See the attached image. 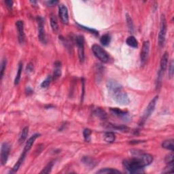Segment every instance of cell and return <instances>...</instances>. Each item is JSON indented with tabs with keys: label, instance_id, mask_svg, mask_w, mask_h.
<instances>
[{
	"label": "cell",
	"instance_id": "obj_1",
	"mask_svg": "<svg viewBox=\"0 0 174 174\" xmlns=\"http://www.w3.org/2000/svg\"><path fill=\"white\" fill-rule=\"evenodd\" d=\"M153 161V157L150 154H143L139 157L126 159L123 161V166L129 173H142L144 167L148 166Z\"/></svg>",
	"mask_w": 174,
	"mask_h": 174
},
{
	"label": "cell",
	"instance_id": "obj_2",
	"mask_svg": "<svg viewBox=\"0 0 174 174\" xmlns=\"http://www.w3.org/2000/svg\"><path fill=\"white\" fill-rule=\"evenodd\" d=\"M108 88L113 99L117 103L121 105H127L129 103L130 101L127 94L118 83L114 80H110L108 82Z\"/></svg>",
	"mask_w": 174,
	"mask_h": 174
},
{
	"label": "cell",
	"instance_id": "obj_3",
	"mask_svg": "<svg viewBox=\"0 0 174 174\" xmlns=\"http://www.w3.org/2000/svg\"><path fill=\"white\" fill-rule=\"evenodd\" d=\"M167 21L165 15H162L160 18V31L159 33V38H158V42L160 47L164 46L165 42V38L167 33Z\"/></svg>",
	"mask_w": 174,
	"mask_h": 174
},
{
	"label": "cell",
	"instance_id": "obj_4",
	"mask_svg": "<svg viewBox=\"0 0 174 174\" xmlns=\"http://www.w3.org/2000/svg\"><path fill=\"white\" fill-rule=\"evenodd\" d=\"M92 53L95 56L103 63H108L110 61V56L107 52L103 50L100 46L97 44H94L92 46Z\"/></svg>",
	"mask_w": 174,
	"mask_h": 174
},
{
	"label": "cell",
	"instance_id": "obj_5",
	"mask_svg": "<svg viewBox=\"0 0 174 174\" xmlns=\"http://www.w3.org/2000/svg\"><path fill=\"white\" fill-rule=\"evenodd\" d=\"M158 99H159V97L156 96L155 97H154L152 100L150 101V102L149 103L148 105L147 106L145 111L144 112L143 116H142L141 122H140V125H144V123H145L146 120L149 118V116H150L151 114H152V113L153 112L154 110H155V106L157 105Z\"/></svg>",
	"mask_w": 174,
	"mask_h": 174
},
{
	"label": "cell",
	"instance_id": "obj_6",
	"mask_svg": "<svg viewBox=\"0 0 174 174\" xmlns=\"http://www.w3.org/2000/svg\"><path fill=\"white\" fill-rule=\"evenodd\" d=\"M76 45L78 48V56L80 61H84V39L82 35H78L76 39Z\"/></svg>",
	"mask_w": 174,
	"mask_h": 174
},
{
	"label": "cell",
	"instance_id": "obj_7",
	"mask_svg": "<svg viewBox=\"0 0 174 174\" xmlns=\"http://www.w3.org/2000/svg\"><path fill=\"white\" fill-rule=\"evenodd\" d=\"M37 21L38 25V36H39V39L40 40V42L43 43V44H46V38L44 30V20H43L42 17H38L37 18Z\"/></svg>",
	"mask_w": 174,
	"mask_h": 174
},
{
	"label": "cell",
	"instance_id": "obj_8",
	"mask_svg": "<svg viewBox=\"0 0 174 174\" xmlns=\"http://www.w3.org/2000/svg\"><path fill=\"white\" fill-rule=\"evenodd\" d=\"M10 147L8 143L2 144L1 148V165H5L7 162L9 154H10Z\"/></svg>",
	"mask_w": 174,
	"mask_h": 174
},
{
	"label": "cell",
	"instance_id": "obj_9",
	"mask_svg": "<svg viewBox=\"0 0 174 174\" xmlns=\"http://www.w3.org/2000/svg\"><path fill=\"white\" fill-rule=\"evenodd\" d=\"M149 52H150V42L148 41H145L144 42L142 49L141 51V55H140V58H141L142 65H145L148 58Z\"/></svg>",
	"mask_w": 174,
	"mask_h": 174
},
{
	"label": "cell",
	"instance_id": "obj_10",
	"mask_svg": "<svg viewBox=\"0 0 174 174\" xmlns=\"http://www.w3.org/2000/svg\"><path fill=\"white\" fill-rule=\"evenodd\" d=\"M16 27H17L18 31V38L20 44H23L25 39V35L24 31V23L23 21H18L16 22Z\"/></svg>",
	"mask_w": 174,
	"mask_h": 174
},
{
	"label": "cell",
	"instance_id": "obj_11",
	"mask_svg": "<svg viewBox=\"0 0 174 174\" xmlns=\"http://www.w3.org/2000/svg\"><path fill=\"white\" fill-rule=\"evenodd\" d=\"M58 14L61 18V20L63 23L67 25L69 22V14L68 10L67 7L63 4H61L58 8Z\"/></svg>",
	"mask_w": 174,
	"mask_h": 174
},
{
	"label": "cell",
	"instance_id": "obj_12",
	"mask_svg": "<svg viewBox=\"0 0 174 174\" xmlns=\"http://www.w3.org/2000/svg\"><path fill=\"white\" fill-rule=\"evenodd\" d=\"M168 60H169V54L167 52H165L163 54V55L162 56L161 59H160V71H162L164 74V72L165 71V70L167 67V64H168Z\"/></svg>",
	"mask_w": 174,
	"mask_h": 174
},
{
	"label": "cell",
	"instance_id": "obj_13",
	"mask_svg": "<svg viewBox=\"0 0 174 174\" xmlns=\"http://www.w3.org/2000/svg\"><path fill=\"white\" fill-rule=\"evenodd\" d=\"M39 136H40V134H38V133H35V134L32 135V136H31L30 138L27 140V142L25 146L23 152L27 153L30 150L31 147L33 146V144H34V142L35 141V139H37Z\"/></svg>",
	"mask_w": 174,
	"mask_h": 174
},
{
	"label": "cell",
	"instance_id": "obj_14",
	"mask_svg": "<svg viewBox=\"0 0 174 174\" xmlns=\"http://www.w3.org/2000/svg\"><path fill=\"white\" fill-rule=\"evenodd\" d=\"M110 112H111L113 114L116 115V116L121 117V118L123 119H127L129 116V113L126 111H123L121 110L119 108H110Z\"/></svg>",
	"mask_w": 174,
	"mask_h": 174
},
{
	"label": "cell",
	"instance_id": "obj_15",
	"mask_svg": "<svg viewBox=\"0 0 174 174\" xmlns=\"http://www.w3.org/2000/svg\"><path fill=\"white\" fill-rule=\"evenodd\" d=\"M61 75V65L60 62H56L55 63V67L54 70L53 80H56Z\"/></svg>",
	"mask_w": 174,
	"mask_h": 174
},
{
	"label": "cell",
	"instance_id": "obj_16",
	"mask_svg": "<svg viewBox=\"0 0 174 174\" xmlns=\"http://www.w3.org/2000/svg\"><path fill=\"white\" fill-rule=\"evenodd\" d=\"M26 152H23L22 154L21 155V157H20L19 159L18 160V161L17 162V163L14 165V167L12 168V170L11 171V173H15L17 172V171L19 170V169L20 168V167H21V164L22 163V162H23V160L25 159V156H26Z\"/></svg>",
	"mask_w": 174,
	"mask_h": 174
},
{
	"label": "cell",
	"instance_id": "obj_17",
	"mask_svg": "<svg viewBox=\"0 0 174 174\" xmlns=\"http://www.w3.org/2000/svg\"><path fill=\"white\" fill-rule=\"evenodd\" d=\"M93 114L101 120H105L107 118V114H106V112L104 110H103L99 108H97L95 109H94Z\"/></svg>",
	"mask_w": 174,
	"mask_h": 174
},
{
	"label": "cell",
	"instance_id": "obj_18",
	"mask_svg": "<svg viewBox=\"0 0 174 174\" xmlns=\"http://www.w3.org/2000/svg\"><path fill=\"white\" fill-rule=\"evenodd\" d=\"M126 42L128 46L133 47V48H137V46H138V42H137L136 38L133 35L129 36V37L126 39Z\"/></svg>",
	"mask_w": 174,
	"mask_h": 174
},
{
	"label": "cell",
	"instance_id": "obj_19",
	"mask_svg": "<svg viewBox=\"0 0 174 174\" xmlns=\"http://www.w3.org/2000/svg\"><path fill=\"white\" fill-rule=\"evenodd\" d=\"M174 141L173 139H168V140H165L162 142V148L167 149V150H170L173 152V149H174Z\"/></svg>",
	"mask_w": 174,
	"mask_h": 174
},
{
	"label": "cell",
	"instance_id": "obj_20",
	"mask_svg": "<svg viewBox=\"0 0 174 174\" xmlns=\"http://www.w3.org/2000/svg\"><path fill=\"white\" fill-rule=\"evenodd\" d=\"M28 133H29V127L28 126H25V127L22 129L21 136H20L19 137V144H22L24 143V142L25 141L27 137Z\"/></svg>",
	"mask_w": 174,
	"mask_h": 174
},
{
	"label": "cell",
	"instance_id": "obj_21",
	"mask_svg": "<svg viewBox=\"0 0 174 174\" xmlns=\"http://www.w3.org/2000/svg\"><path fill=\"white\" fill-rule=\"evenodd\" d=\"M51 25L53 32L55 33H57L58 31V25L57 20H56V17H54V16H52L51 17Z\"/></svg>",
	"mask_w": 174,
	"mask_h": 174
},
{
	"label": "cell",
	"instance_id": "obj_22",
	"mask_svg": "<svg viewBox=\"0 0 174 174\" xmlns=\"http://www.w3.org/2000/svg\"><path fill=\"white\" fill-rule=\"evenodd\" d=\"M22 71V63L21 62H20L19 64V68H18L17 74V75H16L15 79H14V84H16V85H17L20 82V80H21V77Z\"/></svg>",
	"mask_w": 174,
	"mask_h": 174
},
{
	"label": "cell",
	"instance_id": "obj_23",
	"mask_svg": "<svg viewBox=\"0 0 174 174\" xmlns=\"http://www.w3.org/2000/svg\"><path fill=\"white\" fill-rule=\"evenodd\" d=\"M115 139H116V136L113 132L105 133L104 135V139L105 142H108V143H113L115 141Z\"/></svg>",
	"mask_w": 174,
	"mask_h": 174
},
{
	"label": "cell",
	"instance_id": "obj_24",
	"mask_svg": "<svg viewBox=\"0 0 174 174\" xmlns=\"http://www.w3.org/2000/svg\"><path fill=\"white\" fill-rule=\"evenodd\" d=\"M121 172L117 169H112V168H105L102 169L101 170L98 171L97 173H101V174H105V173H121Z\"/></svg>",
	"mask_w": 174,
	"mask_h": 174
},
{
	"label": "cell",
	"instance_id": "obj_25",
	"mask_svg": "<svg viewBox=\"0 0 174 174\" xmlns=\"http://www.w3.org/2000/svg\"><path fill=\"white\" fill-rule=\"evenodd\" d=\"M110 41H111V38L108 34H105L101 36L100 39V42L103 46H108L110 43Z\"/></svg>",
	"mask_w": 174,
	"mask_h": 174
},
{
	"label": "cell",
	"instance_id": "obj_26",
	"mask_svg": "<svg viewBox=\"0 0 174 174\" xmlns=\"http://www.w3.org/2000/svg\"><path fill=\"white\" fill-rule=\"evenodd\" d=\"M92 131L91 129H85L83 131V135H84V138L85 142H89L91 141V135Z\"/></svg>",
	"mask_w": 174,
	"mask_h": 174
},
{
	"label": "cell",
	"instance_id": "obj_27",
	"mask_svg": "<svg viewBox=\"0 0 174 174\" xmlns=\"http://www.w3.org/2000/svg\"><path fill=\"white\" fill-rule=\"evenodd\" d=\"M78 27H80L81 29H84V31H89V33H92V34L95 35H99V32L95 29H91V28H89V27H84L83 25H79L78 24Z\"/></svg>",
	"mask_w": 174,
	"mask_h": 174
},
{
	"label": "cell",
	"instance_id": "obj_28",
	"mask_svg": "<svg viewBox=\"0 0 174 174\" xmlns=\"http://www.w3.org/2000/svg\"><path fill=\"white\" fill-rule=\"evenodd\" d=\"M51 80H52L51 76H49L47 77V78L41 83V87L42 88V89H46V88L48 87L50 85V84H51Z\"/></svg>",
	"mask_w": 174,
	"mask_h": 174
},
{
	"label": "cell",
	"instance_id": "obj_29",
	"mask_svg": "<svg viewBox=\"0 0 174 174\" xmlns=\"http://www.w3.org/2000/svg\"><path fill=\"white\" fill-rule=\"evenodd\" d=\"M126 22H127V25L129 27V29L130 32H133V29H134V27H133V23L132 21V19L131 17H129L128 14H126Z\"/></svg>",
	"mask_w": 174,
	"mask_h": 174
},
{
	"label": "cell",
	"instance_id": "obj_30",
	"mask_svg": "<svg viewBox=\"0 0 174 174\" xmlns=\"http://www.w3.org/2000/svg\"><path fill=\"white\" fill-rule=\"evenodd\" d=\"M53 165H54V163L53 162H49V163L46 166V167H45V168L43 169V170L40 173H49L51 171V169H52V168H53Z\"/></svg>",
	"mask_w": 174,
	"mask_h": 174
},
{
	"label": "cell",
	"instance_id": "obj_31",
	"mask_svg": "<svg viewBox=\"0 0 174 174\" xmlns=\"http://www.w3.org/2000/svg\"><path fill=\"white\" fill-rule=\"evenodd\" d=\"M6 64H7V61L6 59H4L1 62V80H2L4 77V71H5L6 67Z\"/></svg>",
	"mask_w": 174,
	"mask_h": 174
},
{
	"label": "cell",
	"instance_id": "obj_32",
	"mask_svg": "<svg viewBox=\"0 0 174 174\" xmlns=\"http://www.w3.org/2000/svg\"><path fill=\"white\" fill-rule=\"evenodd\" d=\"M165 160L166 163L167 164L173 163V153L171 152L170 154H169L168 155H167Z\"/></svg>",
	"mask_w": 174,
	"mask_h": 174
},
{
	"label": "cell",
	"instance_id": "obj_33",
	"mask_svg": "<svg viewBox=\"0 0 174 174\" xmlns=\"http://www.w3.org/2000/svg\"><path fill=\"white\" fill-rule=\"evenodd\" d=\"M174 62L173 60H171V61L169 64V75L170 76V78H172L173 76V72H174Z\"/></svg>",
	"mask_w": 174,
	"mask_h": 174
},
{
	"label": "cell",
	"instance_id": "obj_34",
	"mask_svg": "<svg viewBox=\"0 0 174 174\" xmlns=\"http://www.w3.org/2000/svg\"><path fill=\"white\" fill-rule=\"evenodd\" d=\"M5 4H6V6H7V7L8 8L11 9L12 8V6H13V1H10V0H8V1H5Z\"/></svg>",
	"mask_w": 174,
	"mask_h": 174
},
{
	"label": "cell",
	"instance_id": "obj_35",
	"mask_svg": "<svg viewBox=\"0 0 174 174\" xmlns=\"http://www.w3.org/2000/svg\"><path fill=\"white\" fill-rule=\"evenodd\" d=\"M58 3V1H48V5L49 6H55L56 4H57Z\"/></svg>",
	"mask_w": 174,
	"mask_h": 174
},
{
	"label": "cell",
	"instance_id": "obj_36",
	"mask_svg": "<svg viewBox=\"0 0 174 174\" xmlns=\"http://www.w3.org/2000/svg\"><path fill=\"white\" fill-rule=\"evenodd\" d=\"M30 2H31V4H35L36 3H37V1H30Z\"/></svg>",
	"mask_w": 174,
	"mask_h": 174
}]
</instances>
